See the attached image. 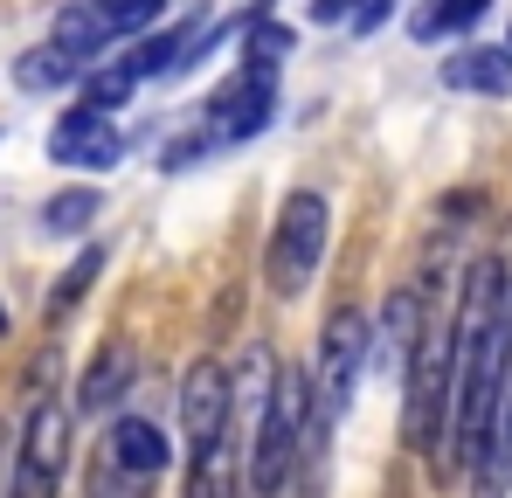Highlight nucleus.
Returning a JSON list of instances; mask_svg holds the SVG:
<instances>
[{"label":"nucleus","instance_id":"nucleus-1","mask_svg":"<svg viewBox=\"0 0 512 498\" xmlns=\"http://www.w3.org/2000/svg\"><path fill=\"white\" fill-rule=\"evenodd\" d=\"M305 429H312V381H305L298 360H284L270 395H263V409H256V422H250V464H243L250 498H284L298 485Z\"/></svg>","mask_w":512,"mask_h":498},{"label":"nucleus","instance_id":"nucleus-2","mask_svg":"<svg viewBox=\"0 0 512 498\" xmlns=\"http://www.w3.org/2000/svg\"><path fill=\"white\" fill-rule=\"evenodd\" d=\"M450 374H457L450 319H423V339H416V353H409V367H402V388H409V402H402V436H409L416 457H429V471H436L443 429H450Z\"/></svg>","mask_w":512,"mask_h":498},{"label":"nucleus","instance_id":"nucleus-3","mask_svg":"<svg viewBox=\"0 0 512 498\" xmlns=\"http://www.w3.org/2000/svg\"><path fill=\"white\" fill-rule=\"evenodd\" d=\"M167 457L173 450H167V436H160V422L118 415V422H104V436H97V450H90L84 492L90 498H153Z\"/></svg>","mask_w":512,"mask_h":498},{"label":"nucleus","instance_id":"nucleus-4","mask_svg":"<svg viewBox=\"0 0 512 498\" xmlns=\"http://www.w3.org/2000/svg\"><path fill=\"white\" fill-rule=\"evenodd\" d=\"M326 236H333V208H326V194H312V187L284 194L277 229H270V256H263V277H270L277 298H298V291L319 277Z\"/></svg>","mask_w":512,"mask_h":498},{"label":"nucleus","instance_id":"nucleus-5","mask_svg":"<svg viewBox=\"0 0 512 498\" xmlns=\"http://www.w3.org/2000/svg\"><path fill=\"white\" fill-rule=\"evenodd\" d=\"M70 436H77V415L63 409V395L35 402L14 429V498H56L63 471H70Z\"/></svg>","mask_w":512,"mask_h":498},{"label":"nucleus","instance_id":"nucleus-6","mask_svg":"<svg viewBox=\"0 0 512 498\" xmlns=\"http://www.w3.org/2000/svg\"><path fill=\"white\" fill-rule=\"evenodd\" d=\"M243 464H250V436H243L236 415H229L208 443L187 450V485H180V498H250Z\"/></svg>","mask_w":512,"mask_h":498},{"label":"nucleus","instance_id":"nucleus-7","mask_svg":"<svg viewBox=\"0 0 512 498\" xmlns=\"http://www.w3.org/2000/svg\"><path fill=\"white\" fill-rule=\"evenodd\" d=\"M270 111H277V77L236 70V77L208 97V125H201V132H208L215 146H236V139H250V132L270 125Z\"/></svg>","mask_w":512,"mask_h":498},{"label":"nucleus","instance_id":"nucleus-8","mask_svg":"<svg viewBox=\"0 0 512 498\" xmlns=\"http://www.w3.org/2000/svg\"><path fill=\"white\" fill-rule=\"evenodd\" d=\"M222 422H229V360L201 353V360L180 374V436H187V450L208 443Z\"/></svg>","mask_w":512,"mask_h":498},{"label":"nucleus","instance_id":"nucleus-9","mask_svg":"<svg viewBox=\"0 0 512 498\" xmlns=\"http://www.w3.org/2000/svg\"><path fill=\"white\" fill-rule=\"evenodd\" d=\"M49 160H63V166H118L125 160V132H118L104 111L70 104V111L56 118V132H49Z\"/></svg>","mask_w":512,"mask_h":498},{"label":"nucleus","instance_id":"nucleus-10","mask_svg":"<svg viewBox=\"0 0 512 498\" xmlns=\"http://www.w3.org/2000/svg\"><path fill=\"white\" fill-rule=\"evenodd\" d=\"M423 319H429V284H402V291L381 305V326H367V360L381 353V367L402 374L409 353H416V339H423Z\"/></svg>","mask_w":512,"mask_h":498},{"label":"nucleus","instance_id":"nucleus-11","mask_svg":"<svg viewBox=\"0 0 512 498\" xmlns=\"http://www.w3.org/2000/svg\"><path fill=\"white\" fill-rule=\"evenodd\" d=\"M125 388H132V346H97V360L84 367V381H77V402L70 415H111L125 402Z\"/></svg>","mask_w":512,"mask_h":498},{"label":"nucleus","instance_id":"nucleus-12","mask_svg":"<svg viewBox=\"0 0 512 498\" xmlns=\"http://www.w3.org/2000/svg\"><path fill=\"white\" fill-rule=\"evenodd\" d=\"M443 83L450 90H478V97H512V49L471 42V49L443 56Z\"/></svg>","mask_w":512,"mask_h":498},{"label":"nucleus","instance_id":"nucleus-13","mask_svg":"<svg viewBox=\"0 0 512 498\" xmlns=\"http://www.w3.org/2000/svg\"><path fill=\"white\" fill-rule=\"evenodd\" d=\"M104 263H111V249L90 243L84 256H77V263H70V270H63V277L49 284V298H42V319H49V326H63V319H70V312L84 305V291L97 284V270H104Z\"/></svg>","mask_w":512,"mask_h":498},{"label":"nucleus","instance_id":"nucleus-14","mask_svg":"<svg viewBox=\"0 0 512 498\" xmlns=\"http://www.w3.org/2000/svg\"><path fill=\"white\" fill-rule=\"evenodd\" d=\"M485 7H492V0H429V7L409 14V35H416V42L464 35V28H478V21H485Z\"/></svg>","mask_w":512,"mask_h":498},{"label":"nucleus","instance_id":"nucleus-15","mask_svg":"<svg viewBox=\"0 0 512 498\" xmlns=\"http://www.w3.org/2000/svg\"><path fill=\"white\" fill-rule=\"evenodd\" d=\"M97 215H104V194L97 187H63V194L42 201V229L49 236H84Z\"/></svg>","mask_w":512,"mask_h":498},{"label":"nucleus","instance_id":"nucleus-16","mask_svg":"<svg viewBox=\"0 0 512 498\" xmlns=\"http://www.w3.org/2000/svg\"><path fill=\"white\" fill-rule=\"evenodd\" d=\"M284 56H291V28L256 14V21H250V42H243V70H256V77H277V70H284Z\"/></svg>","mask_w":512,"mask_h":498},{"label":"nucleus","instance_id":"nucleus-17","mask_svg":"<svg viewBox=\"0 0 512 498\" xmlns=\"http://www.w3.org/2000/svg\"><path fill=\"white\" fill-rule=\"evenodd\" d=\"M90 7H97V21H104L111 42H132V35H146V28L160 21L167 0H90Z\"/></svg>","mask_w":512,"mask_h":498},{"label":"nucleus","instance_id":"nucleus-18","mask_svg":"<svg viewBox=\"0 0 512 498\" xmlns=\"http://www.w3.org/2000/svg\"><path fill=\"white\" fill-rule=\"evenodd\" d=\"M14 83H21V90H63V83H84V70H77L70 56H56V49H28V56L14 63Z\"/></svg>","mask_w":512,"mask_h":498},{"label":"nucleus","instance_id":"nucleus-19","mask_svg":"<svg viewBox=\"0 0 512 498\" xmlns=\"http://www.w3.org/2000/svg\"><path fill=\"white\" fill-rule=\"evenodd\" d=\"M132 90H139V83L125 77L118 63H97V70L84 77V97H77V104H90V111H118V104H125Z\"/></svg>","mask_w":512,"mask_h":498},{"label":"nucleus","instance_id":"nucleus-20","mask_svg":"<svg viewBox=\"0 0 512 498\" xmlns=\"http://www.w3.org/2000/svg\"><path fill=\"white\" fill-rule=\"evenodd\" d=\"M208 153H222V146H215L208 132H187V139H167L160 166H167V173H187V166H201V160H208Z\"/></svg>","mask_w":512,"mask_h":498},{"label":"nucleus","instance_id":"nucleus-21","mask_svg":"<svg viewBox=\"0 0 512 498\" xmlns=\"http://www.w3.org/2000/svg\"><path fill=\"white\" fill-rule=\"evenodd\" d=\"M388 7H395V0H360V7H353V35H374V28L388 21Z\"/></svg>","mask_w":512,"mask_h":498},{"label":"nucleus","instance_id":"nucleus-22","mask_svg":"<svg viewBox=\"0 0 512 498\" xmlns=\"http://www.w3.org/2000/svg\"><path fill=\"white\" fill-rule=\"evenodd\" d=\"M353 7H360V0H312V21L333 28V21H353Z\"/></svg>","mask_w":512,"mask_h":498},{"label":"nucleus","instance_id":"nucleus-23","mask_svg":"<svg viewBox=\"0 0 512 498\" xmlns=\"http://www.w3.org/2000/svg\"><path fill=\"white\" fill-rule=\"evenodd\" d=\"M0 332H7V312H0Z\"/></svg>","mask_w":512,"mask_h":498}]
</instances>
